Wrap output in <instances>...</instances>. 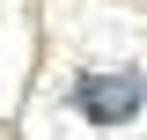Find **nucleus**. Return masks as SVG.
I'll return each mask as SVG.
<instances>
[{"label": "nucleus", "instance_id": "f257e3e1", "mask_svg": "<svg viewBox=\"0 0 147 140\" xmlns=\"http://www.w3.org/2000/svg\"><path fill=\"white\" fill-rule=\"evenodd\" d=\"M74 103L88 111V125H125L132 111L147 103V81L132 67H110V74H88V81L74 88Z\"/></svg>", "mask_w": 147, "mask_h": 140}]
</instances>
